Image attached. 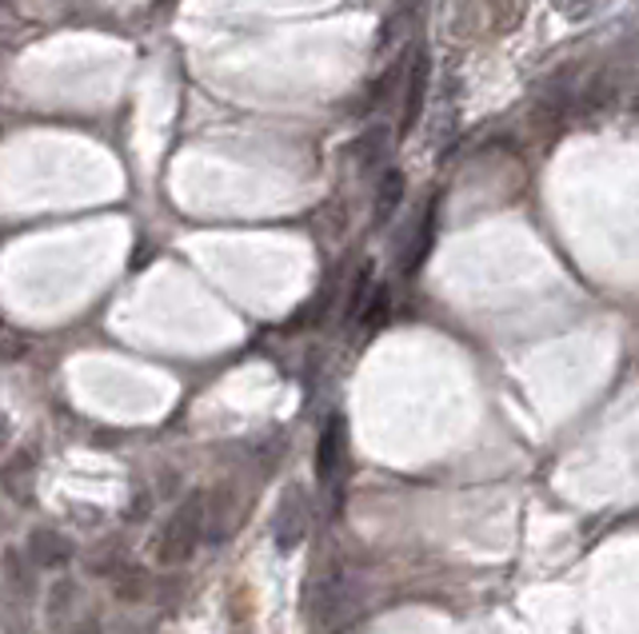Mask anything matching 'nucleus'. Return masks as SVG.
Segmentation results:
<instances>
[{"label":"nucleus","mask_w":639,"mask_h":634,"mask_svg":"<svg viewBox=\"0 0 639 634\" xmlns=\"http://www.w3.org/2000/svg\"><path fill=\"white\" fill-rule=\"evenodd\" d=\"M204 527H209V499L204 495H189L172 511V519L160 527L157 535V562L160 567H180L196 555L200 539H204Z\"/></svg>","instance_id":"1"},{"label":"nucleus","mask_w":639,"mask_h":634,"mask_svg":"<svg viewBox=\"0 0 639 634\" xmlns=\"http://www.w3.org/2000/svg\"><path fill=\"white\" fill-rule=\"evenodd\" d=\"M305 530H308V495L305 487H288L280 495V507H276V523H273V539H276V551L288 555L305 542Z\"/></svg>","instance_id":"2"},{"label":"nucleus","mask_w":639,"mask_h":634,"mask_svg":"<svg viewBox=\"0 0 639 634\" xmlns=\"http://www.w3.org/2000/svg\"><path fill=\"white\" fill-rule=\"evenodd\" d=\"M344 448H348V427L340 416H332L324 423V431H320V439H316V475L324 479V483L340 471V463H344Z\"/></svg>","instance_id":"3"},{"label":"nucleus","mask_w":639,"mask_h":634,"mask_svg":"<svg viewBox=\"0 0 639 634\" xmlns=\"http://www.w3.org/2000/svg\"><path fill=\"white\" fill-rule=\"evenodd\" d=\"M29 559L41 567V571H61L64 562L73 559V547H68V539L64 535H56V530L41 527L29 535Z\"/></svg>","instance_id":"4"},{"label":"nucleus","mask_w":639,"mask_h":634,"mask_svg":"<svg viewBox=\"0 0 639 634\" xmlns=\"http://www.w3.org/2000/svg\"><path fill=\"white\" fill-rule=\"evenodd\" d=\"M428 73L432 64L428 56L419 53L408 68V88H404V120H400V132H412V125H419V112H424V96H428Z\"/></svg>","instance_id":"5"},{"label":"nucleus","mask_w":639,"mask_h":634,"mask_svg":"<svg viewBox=\"0 0 639 634\" xmlns=\"http://www.w3.org/2000/svg\"><path fill=\"white\" fill-rule=\"evenodd\" d=\"M616 93H619V84L611 73H596L587 84H579V108L592 116L599 112H608L611 105H616Z\"/></svg>","instance_id":"6"},{"label":"nucleus","mask_w":639,"mask_h":634,"mask_svg":"<svg viewBox=\"0 0 639 634\" xmlns=\"http://www.w3.org/2000/svg\"><path fill=\"white\" fill-rule=\"evenodd\" d=\"M400 200H404V172H400V168H388L376 187V224H388V219L396 216Z\"/></svg>","instance_id":"7"},{"label":"nucleus","mask_w":639,"mask_h":634,"mask_svg":"<svg viewBox=\"0 0 639 634\" xmlns=\"http://www.w3.org/2000/svg\"><path fill=\"white\" fill-rule=\"evenodd\" d=\"M360 320H364L368 327H376V323L388 320V288L368 291V303H364V312H360Z\"/></svg>","instance_id":"8"},{"label":"nucleus","mask_w":639,"mask_h":634,"mask_svg":"<svg viewBox=\"0 0 639 634\" xmlns=\"http://www.w3.org/2000/svg\"><path fill=\"white\" fill-rule=\"evenodd\" d=\"M140 591H145V574L140 571H128V579L116 582V594H120V599H137Z\"/></svg>","instance_id":"9"},{"label":"nucleus","mask_w":639,"mask_h":634,"mask_svg":"<svg viewBox=\"0 0 639 634\" xmlns=\"http://www.w3.org/2000/svg\"><path fill=\"white\" fill-rule=\"evenodd\" d=\"M592 4H596V0H560V9H564V12H576V17H579V12L592 9Z\"/></svg>","instance_id":"10"},{"label":"nucleus","mask_w":639,"mask_h":634,"mask_svg":"<svg viewBox=\"0 0 639 634\" xmlns=\"http://www.w3.org/2000/svg\"><path fill=\"white\" fill-rule=\"evenodd\" d=\"M631 116L639 120V93H636V100H631Z\"/></svg>","instance_id":"11"}]
</instances>
